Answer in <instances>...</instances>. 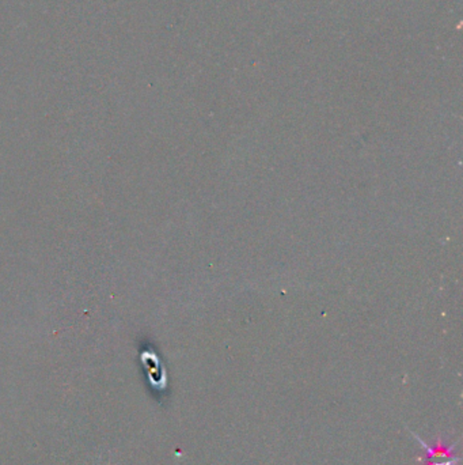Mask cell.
Returning <instances> with one entry per match:
<instances>
[{"label":"cell","instance_id":"1","mask_svg":"<svg viewBox=\"0 0 463 465\" xmlns=\"http://www.w3.org/2000/svg\"><path fill=\"white\" fill-rule=\"evenodd\" d=\"M413 437L418 441V444L422 446V449L427 451L425 460L427 465H457L461 461V457H452V450L455 445L447 446L443 444L442 439L437 441V445L433 448L430 446L425 441H422L417 434L413 433Z\"/></svg>","mask_w":463,"mask_h":465}]
</instances>
